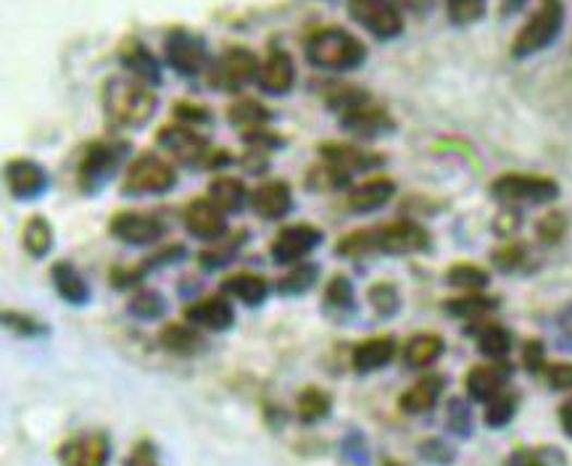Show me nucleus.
I'll list each match as a JSON object with an SVG mask.
<instances>
[{
  "label": "nucleus",
  "mask_w": 572,
  "mask_h": 466,
  "mask_svg": "<svg viewBox=\"0 0 572 466\" xmlns=\"http://www.w3.org/2000/svg\"><path fill=\"white\" fill-rule=\"evenodd\" d=\"M341 451H343L345 464H351V466H367L369 464V451H367V445H364V438L360 432L349 434V438H345L341 443Z\"/></svg>",
  "instance_id": "obj_54"
},
{
  "label": "nucleus",
  "mask_w": 572,
  "mask_h": 466,
  "mask_svg": "<svg viewBox=\"0 0 572 466\" xmlns=\"http://www.w3.org/2000/svg\"><path fill=\"white\" fill-rule=\"evenodd\" d=\"M122 466H161L159 462V449L154 445V440L143 438L132 445V451L127 453Z\"/></svg>",
  "instance_id": "obj_52"
},
{
  "label": "nucleus",
  "mask_w": 572,
  "mask_h": 466,
  "mask_svg": "<svg viewBox=\"0 0 572 466\" xmlns=\"http://www.w3.org/2000/svg\"><path fill=\"white\" fill-rule=\"evenodd\" d=\"M251 209H254V213H259L261 219H267V222L285 219L293 209L291 185L282 180L261 182V185L251 193Z\"/></svg>",
  "instance_id": "obj_23"
},
{
  "label": "nucleus",
  "mask_w": 572,
  "mask_h": 466,
  "mask_svg": "<svg viewBox=\"0 0 572 466\" xmlns=\"http://www.w3.org/2000/svg\"><path fill=\"white\" fill-rule=\"evenodd\" d=\"M518 406H520V395L514 393V390L507 388L504 393H499L496 398H490L486 403L483 421H486V427H490V430H501V427H507L509 421L514 419Z\"/></svg>",
  "instance_id": "obj_43"
},
{
  "label": "nucleus",
  "mask_w": 572,
  "mask_h": 466,
  "mask_svg": "<svg viewBox=\"0 0 572 466\" xmlns=\"http://www.w3.org/2000/svg\"><path fill=\"white\" fill-rule=\"evenodd\" d=\"M559 425H562V430L568 438H572V398H568L559 406Z\"/></svg>",
  "instance_id": "obj_61"
},
{
  "label": "nucleus",
  "mask_w": 572,
  "mask_h": 466,
  "mask_svg": "<svg viewBox=\"0 0 572 466\" xmlns=\"http://www.w3.org/2000/svg\"><path fill=\"white\" fill-rule=\"evenodd\" d=\"M322 100L327 111L336 113L338 124L349 135H354L356 140H380V137L393 135L399 130V122L393 119V113L373 93L364 90L362 85L325 82Z\"/></svg>",
  "instance_id": "obj_1"
},
{
  "label": "nucleus",
  "mask_w": 572,
  "mask_h": 466,
  "mask_svg": "<svg viewBox=\"0 0 572 466\" xmlns=\"http://www.w3.org/2000/svg\"><path fill=\"white\" fill-rule=\"evenodd\" d=\"M261 59L245 46H228L219 56H214L209 72H206V85L214 93L224 96H238L245 87L259 79Z\"/></svg>",
  "instance_id": "obj_7"
},
{
  "label": "nucleus",
  "mask_w": 572,
  "mask_h": 466,
  "mask_svg": "<svg viewBox=\"0 0 572 466\" xmlns=\"http://www.w3.org/2000/svg\"><path fill=\"white\" fill-rule=\"evenodd\" d=\"M109 232L119 243L132 248H146L167 235V224L148 211H117L109 222Z\"/></svg>",
  "instance_id": "obj_14"
},
{
  "label": "nucleus",
  "mask_w": 572,
  "mask_h": 466,
  "mask_svg": "<svg viewBox=\"0 0 572 466\" xmlns=\"http://www.w3.org/2000/svg\"><path fill=\"white\" fill-rule=\"evenodd\" d=\"M319 267L317 263H295L291 267V272L282 274L278 282V293L285 295V298H295V295H304L317 285Z\"/></svg>",
  "instance_id": "obj_42"
},
{
  "label": "nucleus",
  "mask_w": 572,
  "mask_h": 466,
  "mask_svg": "<svg viewBox=\"0 0 572 466\" xmlns=\"http://www.w3.org/2000/svg\"><path fill=\"white\" fill-rule=\"evenodd\" d=\"M351 182H354L351 174L341 172V169L332 167V163H327V161H319L317 167H312L309 172H306V187L314 193L351 191V187H354Z\"/></svg>",
  "instance_id": "obj_39"
},
{
  "label": "nucleus",
  "mask_w": 572,
  "mask_h": 466,
  "mask_svg": "<svg viewBox=\"0 0 572 466\" xmlns=\"http://www.w3.org/2000/svg\"><path fill=\"white\" fill-rule=\"evenodd\" d=\"M369 304H373L377 317H393L395 311H399L401 306V298H399V290L391 282H375L373 287H369Z\"/></svg>",
  "instance_id": "obj_48"
},
{
  "label": "nucleus",
  "mask_w": 572,
  "mask_h": 466,
  "mask_svg": "<svg viewBox=\"0 0 572 466\" xmlns=\"http://www.w3.org/2000/svg\"><path fill=\"white\" fill-rule=\"evenodd\" d=\"M395 3H399L404 11H409V14L427 16L433 11V5H436V0H395Z\"/></svg>",
  "instance_id": "obj_59"
},
{
  "label": "nucleus",
  "mask_w": 572,
  "mask_h": 466,
  "mask_svg": "<svg viewBox=\"0 0 572 466\" xmlns=\"http://www.w3.org/2000/svg\"><path fill=\"white\" fill-rule=\"evenodd\" d=\"M349 16L380 42L404 35V9L395 0H345Z\"/></svg>",
  "instance_id": "obj_11"
},
{
  "label": "nucleus",
  "mask_w": 572,
  "mask_h": 466,
  "mask_svg": "<svg viewBox=\"0 0 572 466\" xmlns=\"http://www.w3.org/2000/svg\"><path fill=\"white\" fill-rule=\"evenodd\" d=\"M50 282L69 306H85L93 295L85 274L72 261H56L50 267Z\"/></svg>",
  "instance_id": "obj_28"
},
{
  "label": "nucleus",
  "mask_w": 572,
  "mask_h": 466,
  "mask_svg": "<svg viewBox=\"0 0 572 466\" xmlns=\"http://www.w3.org/2000/svg\"><path fill=\"white\" fill-rule=\"evenodd\" d=\"M182 319L196 324L198 330L228 332L235 324V306L230 304L228 295H206V298L193 301L182 311Z\"/></svg>",
  "instance_id": "obj_20"
},
{
  "label": "nucleus",
  "mask_w": 572,
  "mask_h": 466,
  "mask_svg": "<svg viewBox=\"0 0 572 466\" xmlns=\"http://www.w3.org/2000/svg\"><path fill=\"white\" fill-rule=\"evenodd\" d=\"M325 241V232L314 224H291L282 226V230L275 235L272 245H269V254H272V261L280 263V267H295V263L304 261L312 250H317Z\"/></svg>",
  "instance_id": "obj_13"
},
{
  "label": "nucleus",
  "mask_w": 572,
  "mask_h": 466,
  "mask_svg": "<svg viewBox=\"0 0 572 466\" xmlns=\"http://www.w3.org/2000/svg\"><path fill=\"white\" fill-rule=\"evenodd\" d=\"M61 466H109L111 440L100 430H85L66 438L56 451Z\"/></svg>",
  "instance_id": "obj_15"
},
{
  "label": "nucleus",
  "mask_w": 572,
  "mask_h": 466,
  "mask_svg": "<svg viewBox=\"0 0 572 466\" xmlns=\"http://www.w3.org/2000/svg\"><path fill=\"white\" fill-rule=\"evenodd\" d=\"M568 232V219H564L562 211H549L538 219L536 224V235L540 243L546 245H557Z\"/></svg>",
  "instance_id": "obj_51"
},
{
  "label": "nucleus",
  "mask_w": 572,
  "mask_h": 466,
  "mask_svg": "<svg viewBox=\"0 0 572 466\" xmlns=\"http://www.w3.org/2000/svg\"><path fill=\"white\" fill-rule=\"evenodd\" d=\"M419 453H423V458H427V462L441 464V466H449L457 456L454 449L446 445L443 440H438V438H430V440H425V443H419Z\"/></svg>",
  "instance_id": "obj_55"
},
{
  "label": "nucleus",
  "mask_w": 572,
  "mask_h": 466,
  "mask_svg": "<svg viewBox=\"0 0 572 466\" xmlns=\"http://www.w3.org/2000/svg\"><path fill=\"white\" fill-rule=\"evenodd\" d=\"M470 332H473L477 351L490 361H504L509 351H512V332L504 324L494 322V319L470 324Z\"/></svg>",
  "instance_id": "obj_30"
},
{
  "label": "nucleus",
  "mask_w": 572,
  "mask_h": 466,
  "mask_svg": "<svg viewBox=\"0 0 572 466\" xmlns=\"http://www.w3.org/2000/svg\"><path fill=\"white\" fill-rule=\"evenodd\" d=\"M319 159L332 163L345 174H364V172H377V169L386 167V156L375 154V150L360 148V145L351 143H319Z\"/></svg>",
  "instance_id": "obj_17"
},
{
  "label": "nucleus",
  "mask_w": 572,
  "mask_h": 466,
  "mask_svg": "<svg viewBox=\"0 0 572 466\" xmlns=\"http://www.w3.org/2000/svg\"><path fill=\"white\" fill-rule=\"evenodd\" d=\"M322 311L327 314L330 322H343V319L354 317L356 314V295L354 285L345 274H336L327 282L325 295H322Z\"/></svg>",
  "instance_id": "obj_31"
},
{
  "label": "nucleus",
  "mask_w": 572,
  "mask_h": 466,
  "mask_svg": "<svg viewBox=\"0 0 572 466\" xmlns=\"http://www.w3.org/2000/svg\"><path fill=\"white\" fill-rule=\"evenodd\" d=\"M156 109H159L156 87L130 74H111L100 85V111L111 132L141 130L154 119Z\"/></svg>",
  "instance_id": "obj_2"
},
{
  "label": "nucleus",
  "mask_w": 572,
  "mask_h": 466,
  "mask_svg": "<svg viewBox=\"0 0 572 466\" xmlns=\"http://www.w3.org/2000/svg\"><path fill=\"white\" fill-rule=\"evenodd\" d=\"M546 385L555 390H572V361H551L546 364L544 371Z\"/></svg>",
  "instance_id": "obj_53"
},
{
  "label": "nucleus",
  "mask_w": 572,
  "mask_h": 466,
  "mask_svg": "<svg viewBox=\"0 0 572 466\" xmlns=\"http://www.w3.org/2000/svg\"><path fill=\"white\" fill-rule=\"evenodd\" d=\"M245 232H235V235H224V237H219V241H214L209 248H204L198 254V263H200V269H206V272H214V269H222V267H228V263L232 261V258L238 256V250L243 248V243H245Z\"/></svg>",
  "instance_id": "obj_38"
},
{
  "label": "nucleus",
  "mask_w": 572,
  "mask_h": 466,
  "mask_svg": "<svg viewBox=\"0 0 572 466\" xmlns=\"http://www.w3.org/2000/svg\"><path fill=\"white\" fill-rule=\"evenodd\" d=\"M490 195L507 206H540L559 198V182L544 174L509 172L490 182Z\"/></svg>",
  "instance_id": "obj_10"
},
{
  "label": "nucleus",
  "mask_w": 572,
  "mask_h": 466,
  "mask_svg": "<svg viewBox=\"0 0 572 466\" xmlns=\"http://www.w3.org/2000/svg\"><path fill=\"white\" fill-rule=\"evenodd\" d=\"M172 116H174V122L187 124V127H196V130L209 127V124L214 122V113L209 106L193 103V100H174Z\"/></svg>",
  "instance_id": "obj_47"
},
{
  "label": "nucleus",
  "mask_w": 572,
  "mask_h": 466,
  "mask_svg": "<svg viewBox=\"0 0 572 466\" xmlns=\"http://www.w3.org/2000/svg\"><path fill=\"white\" fill-rule=\"evenodd\" d=\"M373 235L375 254L386 256H409V254H425L430 250V232L414 219H395V222H386L369 226Z\"/></svg>",
  "instance_id": "obj_12"
},
{
  "label": "nucleus",
  "mask_w": 572,
  "mask_h": 466,
  "mask_svg": "<svg viewBox=\"0 0 572 466\" xmlns=\"http://www.w3.org/2000/svg\"><path fill=\"white\" fill-rule=\"evenodd\" d=\"M163 64L185 79L206 77L211 66L209 48L198 33L187 27H169L163 35Z\"/></svg>",
  "instance_id": "obj_9"
},
{
  "label": "nucleus",
  "mask_w": 572,
  "mask_h": 466,
  "mask_svg": "<svg viewBox=\"0 0 572 466\" xmlns=\"http://www.w3.org/2000/svg\"><path fill=\"white\" fill-rule=\"evenodd\" d=\"M525 5H527V0H499V16L509 19V16L520 14Z\"/></svg>",
  "instance_id": "obj_60"
},
{
  "label": "nucleus",
  "mask_w": 572,
  "mask_h": 466,
  "mask_svg": "<svg viewBox=\"0 0 572 466\" xmlns=\"http://www.w3.org/2000/svg\"><path fill=\"white\" fill-rule=\"evenodd\" d=\"M3 324L9 327L11 332L19 338H42L48 335V327L40 322L37 317H29V314L24 311H11V308H5L3 311Z\"/></svg>",
  "instance_id": "obj_49"
},
{
  "label": "nucleus",
  "mask_w": 572,
  "mask_h": 466,
  "mask_svg": "<svg viewBox=\"0 0 572 466\" xmlns=\"http://www.w3.org/2000/svg\"><path fill=\"white\" fill-rule=\"evenodd\" d=\"M178 185V169L169 159L163 156L148 154L135 156L124 169L122 177V195L127 198H143V195H163L169 191H174Z\"/></svg>",
  "instance_id": "obj_8"
},
{
  "label": "nucleus",
  "mask_w": 572,
  "mask_h": 466,
  "mask_svg": "<svg viewBox=\"0 0 572 466\" xmlns=\"http://www.w3.org/2000/svg\"><path fill=\"white\" fill-rule=\"evenodd\" d=\"M159 343L163 351H169L172 356L191 358L198 356L206 348V340L200 335V330L191 322H169L163 324L159 332Z\"/></svg>",
  "instance_id": "obj_27"
},
{
  "label": "nucleus",
  "mask_w": 572,
  "mask_h": 466,
  "mask_svg": "<svg viewBox=\"0 0 572 466\" xmlns=\"http://www.w3.org/2000/svg\"><path fill=\"white\" fill-rule=\"evenodd\" d=\"M222 290H224V295H230V298H238L241 304L251 306V308L261 306L264 301L269 298V282L256 272L228 274L222 280Z\"/></svg>",
  "instance_id": "obj_33"
},
{
  "label": "nucleus",
  "mask_w": 572,
  "mask_h": 466,
  "mask_svg": "<svg viewBox=\"0 0 572 466\" xmlns=\"http://www.w3.org/2000/svg\"><path fill=\"white\" fill-rule=\"evenodd\" d=\"M446 388V377L443 375H425L419 377L414 385H409L404 393H401L399 398V408L404 414H412V417H417V414H427L436 408L438 398H441Z\"/></svg>",
  "instance_id": "obj_26"
},
{
  "label": "nucleus",
  "mask_w": 572,
  "mask_h": 466,
  "mask_svg": "<svg viewBox=\"0 0 572 466\" xmlns=\"http://www.w3.org/2000/svg\"><path fill=\"white\" fill-rule=\"evenodd\" d=\"M490 261H494V267L499 269V272H525L527 261H531V250H527L523 243L507 241L490 254Z\"/></svg>",
  "instance_id": "obj_45"
},
{
  "label": "nucleus",
  "mask_w": 572,
  "mask_h": 466,
  "mask_svg": "<svg viewBox=\"0 0 572 466\" xmlns=\"http://www.w3.org/2000/svg\"><path fill=\"white\" fill-rule=\"evenodd\" d=\"M127 311L135 319H141V322H156V319H161L167 314V301H163L159 290L137 287L127 301Z\"/></svg>",
  "instance_id": "obj_41"
},
{
  "label": "nucleus",
  "mask_w": 572,
  "mask_h": 466,
  "mask_svg": "<svg viewBox=\"0 0 572 466\" xmlns=\"http://www.w3.org/2000/svg\"><path fill=\"white\" fill-rule=\"evenodd\" d=\"M520 222H523V217H520V211H518V209H507V211H501L499 217H496L494 230L499 232V237H512L514 232H518Z\"/></svg>",
  "instance_id": "obj_58"
},
{
  "label": "nucleus",
  "mask_w": 572,
  "mask_h": 466,
  "mask_svg": "<svg viewBox=\"0 0 572 466\" xmlns=\"http://www.w3.org/2000/svg\"><path fill=\"white\" fill-rule=\"evenodd\" d=\"M5 187L16 200H35L46 195L50 180L46 167L35 159H11L5 163Z\"/></svg>",
  "instance_id": "obj_18"
},
{
  "label": "nucleus",
  "mask_w": 572,
  "mask_h": 466,
  "mask_svg": "<svg viewBox=\"0 0 572 466\" xmlns=\"http://www.w3.org/2000/svg\"><path fill=\"white\" fill-rule=\"evenodd\" d=\"M504 466H549V462H546L544 451H536V449H514V451L507 456Z\"/></svg>",
  "instance_id": "obj_57"
},
{
  "label": "nucleus",
  "mask_w": 572,
  "mask_h": 466,
  "mask_svg": "<svg viewBox=\"0 0 572 466\" xmlns=\"http://www.w3.org/2000/svg\"><path fill=\"white\" fill-rule=\"evenodd\" d=\"M446 343L436 332H417L406 340L404 345V361L409 369H425L436 364L443 356Z\"/></svg>",
  "instance_id": "obj_34"
},
{
  "label": "nucleus",
  "mask_w": 572,
  "mask_h": 466,
  "mask_svg": "<svg viewBox=\"0 0 572 466\" xmlns=\"http://www.w3.org/2000/svg\"><path fill=\"white\" fill-rule=\"evenodd\" d=\"M264 96H288L295 85V61L285 48L269 46L267 59L261 61L259 79H256Z\"/></svg>",
  "instance_id": "obj_19"
},
{
  "label": "nucleus",
  "mask_w": 572,
  "mask_h": 466,
  "mask_svg": "<svg viewBox=\"0 0 572 466\" xmlns=\"http://www.w3.org/2000/svg\"><path fill=\"white\" fill-rule=\"evenodd\" d=\"M369 50L343 27H317L304 40L306 64L319 72H356L367 64Z\"/></svg>",
  "instance_id": "obj_4"
},
{
  "label": "nucleus",
  "mask_w": 572,
  "mask_h": 466,
  "mask_svg": "<svg viewBox=\"0 0 572 466\" xmlns=\"http://www.w3.org/2000/svg\"><path fill=\"white\" fill-rule=\"evenodd\" d=\"M399 354V343L393 335H375L362 340L351 354V367L360 375H373V371L386 369Z\"/></svg>",
  "instance_id": "obj_24"
},
{
  "label": "nucleus",
  "mask_w": 572,
  "mask_h": 466,
  "mask_svg": "<svg viewBox=\"0 0 572 466\" xmlns=\"http://www.w3.org/2000/svg\"><path fill=\"white\" fill-rule=\"evenodd\" d=\"M446 282L462 293H483L488 287L490 274L473 261H457L446 269Z\"/></svg>",
  "instance_id": "obj_40"
},
{
  "label": "nucleus",
  "mask_w": 572,
  "mask_h": 466,
  "mask_svg": "<svg viewBox=\"0 0 572 466\" xmlns=\"http://www.w3.org/2000/svg\"><path fill=\"white\" fill-rule=\"evenodd\" d=\"M132 145L122 137H98L82 148L77 161V187L85 195H96L117 177L130 159Z\"/></svg>",
  "instance_id": "obj_5"
},
{
  "label": "nucleus",
  "mask_w": 572,
  "mask_h": 466,
  "mask_svg": "<svg viewBox=\"0 0 572 466\" xmlns=\"http://www.w3.org/2000/svg\"><path fill=\"white\" fill-rule=\"evenodd\" d=\"M546 364L549 361H546L544 343H540V340H536V338L527 340V343L523 345V367L531 371V375H540Z\"/></svg>",
  "instance_id": "obj_56"
},
{
  "label": "nucleus",
  "mask_w": 572,
  "mask_h": 466,
  "mask_svg": "<svg viewBox=\"0 0 572 466\" xmlns=\"http://www.w3.org/2000/svg\"><path fill=\"white\" fill-rule=\"evenodd\" d=\"M185 230L198 241L214 243L228 235V213H222L209 198H196L185 206Z\"/></svg>",
  "instance_id": "obj_22"
},
{
  "label": "nucleus",
  "mask_w": 572,
  "mask_h": 466,
  "mask_svg": "<svg viewBox=\"0 0 572 466\" xmlns=\"http://www.w3.org/2000/svg\"><path fill=\"white\" fill-rule=\"evenodd\" d=\"M395 195V182L386 174H375V177L364 180L362 185H354L349 191V209L356 213H369L382 209L386 204H391Z\"/></svg>",
  "instance_id": "obj_25"
},
{
  "label": "nucleus",
  "mask_w": 572,
  "mask_h": 466,
  "mask_svg": "<svg viewBox=\"0 0 572 466\" xmlns=\"http://www.w3.org/2000/svg\"><path fill=\"white\" fill-rule=\"evenodd\" d=\"M117 61H119V66L124 69V74H130V77L146 82V85L150 87L161 85V79H163L161 59L146 46V42L141 40V37H135V35L124 37L117 48Z\"/></svg>",
  "instance_id": "obj_16"
},
{
  "label": "nucleus",
  "mask_w": 572,
  "mask_h": 466,
  "mask_svg": "<svg viewBox=\"0 0 572 466\" xmlns=\"http://www.w3.org/2000/svg\"><path fill=\"white\" fill-rule=\"evenodd\" d=\"M330 412H332L330 393L317 385L304 388L299 393V398H295V417H299V421H304V425H317V421L330 417Z\"/></svg>",
  "instance_id": "obj_37"
},
{
  "label": "nucleus",
  "mask_w": 572,
  "mask_h": 466,
  "mask_svg": "<svg viewBox=\"0 0 572 466\" xmlns=\"http://www.w3.org/2000/svg\"><path fill=\"white\" fill-rule=\"evenodd\" d=\"M564 16H568L564 0H538L533 14L525 19L523 27L514 33L512 42H509V56L514 61H525L555 46L564 29Z\"/></svg>",
  "instance_id": "obj_6"
},
{
  "label": "nucleus",
  "mask_w": 572,
  "mask_h": 466,
  "mask_svg": "<svg viewBox=\"0 0 572 466\" xmlns=\"http://www.w3.org/2000/svg\"><path fill=\"white\" fill-rule=\"evenodd\" d=\"M251 193L243 180L230 177V174H219L209 182V193L206 198L211 200L222 213H241L245 206H251Z\"/></svg>",
  "instance_id": "obj_29"
},
{
  "label": "nucleus",
  "mask_w": 572,
  "mask_h": 466,
  "mask_svg": "<svg viewBox=\"0 0 572 466\" xmlns=\"http://www.w3.org/2000/svg\"><path fill=\"white\" fill-rule=\"evenodd\" d=\"M156 145L161 150H167V156L172 161H178L187 169H198V172H219V169L232 163L230 150L214 145L200 130L187 127V124L180 122L163 124L156 132Z\"/></svg>",
  "instance_id": "obj_3"
},
{
  "label": "nucleus",
  "mask_w": 572,
  "mask_h": 466,
  "mask_svg": "<svg viewBox=\"0 0 572 466\" xmlns=\"http://www.w3.org/2000/svg\"><path fill=\"white\" fill-rule=\"evenodd\" d=\"M509 377H512V367L507 364V358L504 361L475 364V367L467 371V377H464V390H467V395L473 401L488 403L499 393H504L509 385Z\"/></svg>",
  "instance_id": "obj_21"
},
{
  "label": "nucleus",
  "mask_w": 572,
  "mask_h": 466,
  "mask_svg": "<svg viewBox=\"0 0 572 466\" xmlns=\"http://www.w3.org/2000/svg\"><path fill=\"white\" fill-rule=\"evenodd\" d=\"M443 308H446V314H451L454 319L477 324V322H483V319L494 317L496 308H499V301H496L494 295H486V293H462V295H457V298L446 301Z\"/></svg>",
  "instance_id": "obj_32"
},
{
  "label": "nucleus",
  "mask_w": 572,
  "mask_h": 466,
  "mask_svg": "<svg viewBox=\"0 0 572 466\" xmlns=\"http://www.w3.org/2000/svg\"><path fill=\"white\" fill-rule=\"evenodd\" d=\"M446 16L454 27H473L483 22L488 11V0H443Z\"/></svg>",
  "instance_id": "obj_44"
},
{
  "label": "nucleus",
  "mask_w": 572,
  "mask_h": 466,
  "mask_svg": "<svg viewBox=\"0 0 572 466\" xmlns=\"http://www.w3.org/2000/svg\"><path fill=\"white\" fill-rule=\"evenodd\" d=\"M53 224L46 217L35 213L22 226V248L33 258H46L53 250Z\"/></svg>",
  "instance_id": "obj_35"
},
{
  "label": "nucleus",
  "mask_w": 572,
  "mask_h": 466,
  "mask_svg": "<svg viewBox=\"0 0 572 466\" xmlns=\"http://www.w3.org/2000/svg\"><path fill=\"white\" fill-rule=\"evenodd\" d=\"M241 140H243L245 148L261 150V154H267V156L278 154V150H282L288 145V137H282L280 132L269 130V124H267V127H256V130L241 132Z\"/></svg>",
  "instance_id": "obj_46"
},
{
  "label": "nucleus",
  "mask_w": 572,
  "mask_h": 466,
  "mask_svg": "<svg viewBox=\"0 0 572 466\" xmlns=\"http://www.w3.org/2000/svg\"><path fill=\"white\" fill-rule=\"evenodd\" d=\"M446 425L459 438H467L473 432V408H470V403L462 398H451L449 406H446Z\"/></svg>",
  "instance_id": "obj_50"
},
{
  "label": "nucleus",
  "mask_w": 572,
  "mask_h": 466,
  "mask_svg": "<svg viewBox=\"0 0 572 466\" xmlns=\"http://www.w3.org/2000/svg\"><path fill=\"white\" fill-rule=\"evenodd\" d=\"M228 122L238 132L245 130H256V127H267L272 122V111L256 98H241L228 109Z\"/></svg>",
  "instance_id": "obj_36"
}]
</instances>
